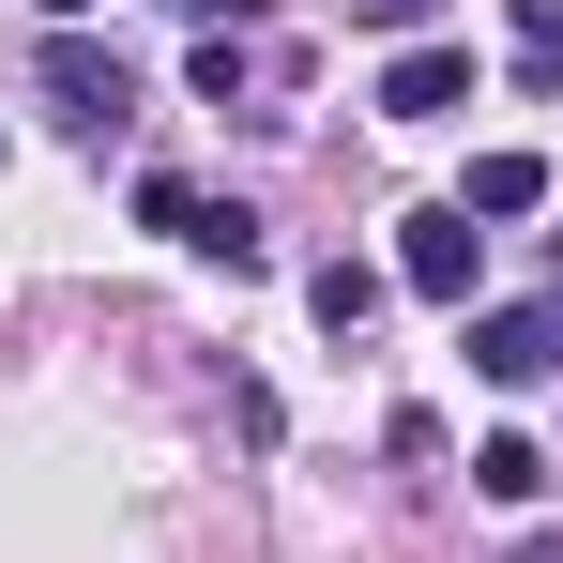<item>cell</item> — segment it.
<instances>
[{"mask_svg": "<svg viewBox=\"0 0 563 563\" xmlns=\"http://www.w3.org/2000/svg\"><path fill=\"white\" fill-rule=\"evenodd\" d=\"M31 77H46V107H62L77 137H122V122H137V62L92 46V31H46V62H31Z\"/></svg>", "mask_w": 563, "mask_h": 563, "instance_id": "obj_1", "label": "cell"}, {"mask_svg": "<svg viewBox=\"0 0 563 563\" xmlns=\"http://www.w3.org/2000/svg\"><path fill=\"white\" fill-rule=\"evenodd\" d=\"M472 275H487V229H472L457 198L396 229V289H427V305H472Z\"/></svg>", "mask_w": 563, "mask_h": 563, "instance_id": "obj_2", "label": "cell"}, {"mask_svg": "<svg viewBox=\"0 0 563 563\" xmlns=\"http://www.w3.org/2000/svg\"><path fill=\"white\" fill-rule=\"evenodd\" d=\"M472 366H487V380H549V366H563V289L487 305V320H472Z\"/></svg>", "mask_w": 563, "mask_h": 563, "instance_id": "obj_3", "label": "cell"}, {"mask_svg": "<svg viewBox=\"0 0 563 563\" xmlns=\"http://www.w3.org/2000/svg\"><path fill=\"white\" fill-rule=\"evenodd\" d=\"M442 107H472V46H396L380 62V122H442Z\"/></svg>", "mask_w": 563, "mask_h": 563, "instance_id": "obj_4", "label": "cell"}, {"mask_svg": "<svg viewBox=\"0 0 563 563\" xmlns=\"http://www.w3.org/2000/svg\"><path fill=\"white\" fill-rule=\"evenodd\" d=\"M380 289H396L380 260H320V275H305V305H320V335H366V320H380Z\"/></svg>", "mask_w": 563, "mask_h": 563, "instance_id": "obj_5", "label": "cell"}, {"mask_svg": "<svg viewBox=\"0 0 563 563\" xmlns=\"http://www.w3.org/2000/svg\"><path fill=\"white\" fill-rule=\"evenodd\" d=\"M533 198H549V153H472L457 213H533Z\"/></svg>", "mask_w": 563, "mask_h": 563, "instance_id": "obj_6", "label": "cell"}, {"mask_svg": "<svg viewBox=\"0 0 563 563\" xmlns=\"http://www.w3.org/2000/svg\"><path fill=\"white\" fill-rule=\"evenodd\" d=\"M198 260H229V275H260V260H275V229H260L244 198H198Z\"/></svg>", "mask_w": 563, "mask_h": 563, "instance_id": "obj_7", "label": "cell"}, {"mask_svg": "<svg viewBox=\"0 0 563 563\" xmlns=\"http://www.w3.org/2000/svg\"><path fill=\"white\" fill-rule=\"evenodd\" d=\"M472 487H487V503H549V457H533V442H472Z\"/></svg>", "mask_w": 563, "mask_h": 563, "instance_id": "obj_8", "label": "cell"}, {"mask_svg": "<svg viewBox=\"0 0 563 563\" xmlns=\"http://www.w3.org/2000/svg\"><path fill=\"white\" fill-rule=\"evenodd\" d=\"M137 229H168V244H198V184H184V168H153V184H137Z\"/></svg>", "mask_w": 563, "mask_h": 563, "instance_id": "obj_9", "label": "cell"}, {"mask_svg": "<svg viewBox=\"0 0 563 563\" xmlns=\"http://www.w3.org/2000/svg\"><path fill=\"white\" fill-rule=\"evenodd\" d=\"M351 15H366V31H427V0H351Z\"/></svg>", "mask_w": 563, "mask_h": 563, "instance_id": "obj_10", "label": "cell"}, {"mask_svg": "<svg viewBox=\"0 0 563 563\" xmlns=\"http://www.w3.org/2000/svg\"><path fill=\"white\" fill-rule=\"evenodd\" d=\"M518 563H563V533H518Z\"/></svg>", "mask_w": 563, "mask_h": 563, "instance_id": "obj_11", "label": "cell"}, {"mask_svg": "<svg viewBox=\"0 0 563 563\" xmlns=\"http://www.w3.org/2000/svg\"><path fill=\"white\" fill-rule=\"evenodd\" d=\"M77 15H92V0H46V31H77Z\"/></svg>", "mask_w": 563, "mask_h": 563, "instance_id": "obj_12", "label": "cell"}, {"mask_svg": "<svg viewBox=\"0 0 563 563\" xmlns=\"http://www.w3.org/2000/svg\"><path fill=\"white\" fill-rule=\"evenodd\" d=\"M184 15H198V0H184Z\"/></svg>", "mask_w": 563, "mask_h": 563, "instance_id": "obj_13", "label": "cell"}]
</instances>
